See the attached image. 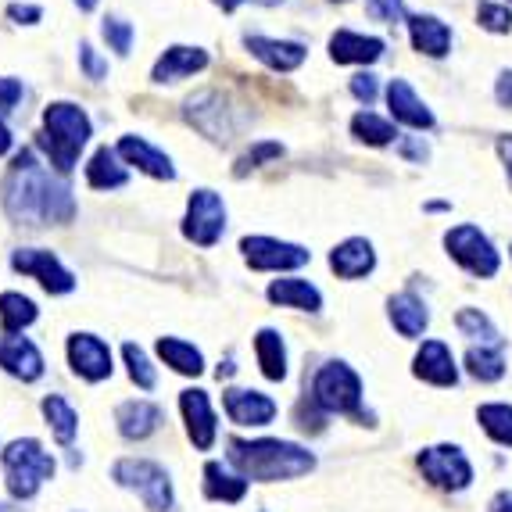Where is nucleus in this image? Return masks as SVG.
Returning <instances> with one entry per match:
<instances>
[{"mask_svg":"<svg viewBox=\"0 0 512 512\" xmlns=\"http://www.w3.org/2000/svg\"><path fill=\"white\" fill-rule=\"evenodd\" d=\"M0 201H4V212H8L11 222L33 226V230L61 226V222H72V215H76L72 187L36 158L33 147L15 154L8 176L0 183Z\"/></svg>","mask_w":512,"mask_h":512,"instance_id":"f257e3e1","label":"nucleus"},{"mask_svg":"<svg viewBox=\"0 0 512 512\" xmlns=\"http://www.w3.org/2000/svg\"><path fill=\"white\" fill-rule=\"evenodd\" d=\"M226 448H230L226 462H230L233 470L244 480H258V484L294 480L316 470V455L294 441H280V437H258V441L230 437Z\"/></svg>","mask_w":512,"mask_h":512,"instance_id":"f03ea898","label":"nucleus"},{"mask_svg":"<svg viewBox=\"0 0 512 512\" xmlns=\"http://www.w3.org/2000/svg\"><path fill=\"white\" fill-rule=\"evenodd\" d=\"M94 137V122L86 108L72 101H51L43 108V129L36 133V151L51 162L58 176H69L79 165V154Z\"/></svg>","mask_w":512,"mask_h":512,"instance_id":"7ed1b4c3","label":"nucleus"},{"mask_svg":"<svg viewBox=\"0 0 512 512\" xmlns=\"http://www.w3.org/2000/svg\"><path fill=\"white\" fill-rule=\"evenodd\" d=\"M308 398L326 412V416H351V419H373L362 412V380L348 362L333 359L316 369Z\"/></svg>","mask_w":512,"mask_h":512,"instance_id":"20e7f679","label":"nucleus"},{"mask_svg":"<svg viewBox=\"0 0 512 512\" xmlns=\"http://www.w3.org/2000/svg\"><path fill=\"white\" fill-rule=\"evenodd\" d=\"M0 466H4V477H8L11 498H18V502H29L54 477V455L43 452V444L33 441V437L11 441L0 452Z\"/></svg>","mask_w":512,"mask_h":512,"instance_id":"39448f33","label":"nucleus"},{"mask_svg":"<svg viewBox=\"0 0 512 512\" xmlns=\"http://www.w3.org/2000/svg\"><path fill=\"white\" fill-rule=\"evenodd\" d=\"M183 115H187L190 126L201 129L208 140H215V144H230V140L240 133V126H244V119H237L233 104L226 101L219 90H201V94L187 97Z\"/></svg>","mask_w":512,"mask_h":512,"instance_id":"423d86ee","label":"nucleus"},{"mask_svg":"<svg viewBox=\"0 0 512 512\" xmlns=\"http://www.w3.org/2000/svg\"><path fill=\"white\" fill-rule=\"evenodd\" d=\"M115 484L129 487L144 498V505L151 512H169L172 509V480L169 473L151 459H119L111 470Z\"/></svg>","mask_w":512,"mask_h":512,"instance_id":"0eeeda50","label":"nucleus"},{"mask_svg":"<svg viewBox=\"0 0 512 512\" xmlns=\"http://www.w3.org/2000/svg\"><path fill=\"white\" fill-rule=\"evenodd\" d=\"M222 233H226V201L208 187L194 190L183 215V237L197 248H215Z\"/></svg>","mask_w":512,"mask_h":512,"instance_id":"6e6552de","label":"nucleus"},{"mask_svg":"<svg viewBox=\"0 0 512 512\" xmlns=\"http://www.w3.org/2000/svg\"><path fill=\"white\" fill-rule=\"evenodd\" d=\"M419 473L430 480L441 491H466L473 484V466L470 459L462 455L459 444H434V448H423L416 455Z\"/></svg>","mask_w":512,"mask_h":512,"instance_id":"1a4fd4ad","label":"nucleus"},{"mask_svg":"<svg viewBox=\"0 0 512 512\" xmlns=\"http://www.w3.org/2000/svg\"><path fill=\"white\" fill-rule=\"evenodd\" d=\"M444 248H448V255H452L466 273L480 276V280L498 273L495 244H491V240L480 233V226H473V222H462V226L444 233Z\"/></svg>","mask_w":512,"mask_h":512,"instance_id":"9d476101","label":"nucleus"},{"mask_svg":"<svg viewBox=\"0 0 512 512\" xmlns=\"http://www.w3.org/2000/svg\"><path fill=\"white\" fill-rule=\"evenodd\" d=\"M240 251H244V262L258 273H291V269L308 265V258H312V251H305L301 244L276 237H244Z\"/></svg>","mask_w":512,"mask_h":512,"instance_id":"9b49d317","label":"nucleus"},{"mask_svg":"<svg viewBox=\"0 0 512 512\" xmlns=\"http://www.w3.org/2000/svg\"><path fill=\"white\" fill-rule=\"evenodd\" d=\"M11 269L22 276H33L47 294H72L76 276L61 265V258L47 248H18L11 251Z\"/></svg>","mask_w":512,"mask_h":512,"instance_id":"f8f14e48","label":"nucleus"},{"mask_svg":"<svg viewBox=\"0 0 512 512\" xmlns=\"http://www.w3.org/2000/svg\"><path fill=\"white\" fill-rule=\"evenodd\" d=\"M69 366L79 380L86 384H101L111 376V348L97 337V333H72L69 337Z\"/></svg>","mask_w":512,"mask_h":512,"instance_id":"ddd939ff","label":"nucleus"},{"mask_svg":"<svg viewBox=\"0 0 512 512\" xmlns=\"http://www.w3.org/2000/svg\"><path fill=\"white\" fill-rule=\"evenodd\" d=\"M180 412H183V423H187V434L194 441L197 452H208L219 437V419H215L212 409V398H208L201 387H190V391L180 394Z\"/></svg>","mask_w":512,"mask_h":512,"instance_id":"4468645a","label":"nucleus"},{"mask_svg":"<svg viewBox=\"0 0 512 512\" xmlns=\"http://www.w3.org/2000/svg\"><path fill=\"white\" fill-rule=\"evenodd\" d=\"M0 369L11 373L15 380H22V384H33V380H40L47 366H43L40 348H36L29 337H22V333H4V337H0Z\"/></svg>","mask_w":512,"mask_h":512,"instance_id":"2eb2a0df","label":"nucleus"},{"mask_svg":"<svg viewBox=\"0 0 512 512\" xmlns=\"http://www.w3.org/2000/svg\"><path fill=\"white\" fill-rule=\"evenodd\" d=\"M222 409L226 416L237 423V427H269L276 419V402L262 391H240V387H230L222 391Z\"/></svg>","mask_w":512,"mask_h":512,"instance_id":"dca6fc26","label":"nucleus"},{"mask_svg":"<svg viewBox=\"0 0 512 512\" xmlns=\"http://www.w3.org/2000/svg\"><path fill=\"white\" fill-rule=\"evenodd\" d=\"M244 47H248V54L255 61H262L265 69H273V72H294L305 65L308 51H305V43L298 40H276V36H244Z\"/></svg>","mask_w":512,"mask_h":512,"instance_id":"f3484780","label":"nucleus"},{"mask_svg":"<svg viewBox=\"0 0 512 512\" xmlns=\"http://www.w3.org/2000/svg\"><path fill=\"white\" fill-rule=\"evenodd\" d=\"M119 158L126 165H133L137 172H144V176H151V180H176V165H172V158L162 151V147H154L151 140L144 137H122L119 140Z\"/></svg>","mask_w":512,"mask_h":512,"instance_id":"a211bd4d","label":"nucleus"},{"mask_svg":"<svg viewBox=\"0 0 512 512\" xmlns=\"http://www.w3.org/2000/svg\"><path fill=\"white\" fill-rule=\"evenodd\" d=\"M412 373L419 380H427L434 387H455L459 384V369H455V355L444 341H423V348L412 359Z\"/></svg>","mask_w":512,"mask_h":512,"instance_id":"6ab92c4d","label":"nucleus"},{"mask_svg":"<svg viewBox=\"0 0 512 512\" xmlns=\"http://www.w3.org/2000/svg\"><path fill=\"white\" fill-rule=\"evenodd\" d=\"M208 69V51L205 47H187V43H176L169 51H162V58L154 61L151 79L154 83H180V79H190L197 72Z\"/></svg>","mask_w":512,"mask_h":512,"instance_id":"aec40b11","label":"nucleus"},{"mask_svg":"<svg viewBox=\"0 0 512 512\" xmlns=\"http://www.w3.org/2000/svg\"><path fill=\"white\" fill-rule=\"evenodd\" d=\"M330 58L337 65H373L384 58V40L366 33H351V29H337L330 36Z\"/></svg>","mask_w":512,"mask_h":512,"instance_id":"412c9836","label":"nucleus"},{"mask_svg":"<svg viewBox=\"0 0 512 512\" xmlns=\"http://www.w3.org/2000/svg\"><path fill=\"white\" fill-rule=\"evenodd\" d=\"M330 269L341 280H362L376 269V251L366 237H348L330 251Z\"/></svg>","mask_w":512,"mask_h":512,"instance_id":"4be33fe9","label":"nucleus"},{"mask_svg":"<svg viewBox=\"0 0 512 512\" xmlns=\"http://www.w3.org/2000/svg\"><path fill=\"white\" fill-rule=\"evenodd\" d=\"M387 108H391V119L402 122V126H412V129H434V115L419 94L412 90L405 79H391L387 86Z\"/></svg>","mask_w":512,"mask_h":512,"instance_id":"5701e85b","label":"nucleus"},{"mask_svg":"<svg viewBox=\"0 0 512 512\" xmlns=\"http://www.w3.org/2000/svg\"><path fill=\"white\" fill-rule=\"evenodd\" d=\"M162 419H165V412L154 402H147V398L122 402L119 409H115V427H119V434L126 437V441H144V437H151L154 430L162 427Z\"/></svg>","mask_w":512,"mask_h":512,"instance_id":"b1692460","label":"nucleus"},{"mask_svg":"<svg viewBox=\"0 0 512 512\" xmlns=\"http://www.w3.org/2000/svg\"><path fill=\"white\" fill-rule=\"evenodd\" d=\"M265 298L280 308H298V312H319L323 308V294L316 283L301 280V276H283V280L269 283Z\"/></svg>","mask_w":512,"mask_h":512,"instance_id":"393cba45","label":"nucleus"},{"mask_svg":"<svg viewBox=\"0 0 512 512\" xmlns=\"http://www.w3.org/2000/svg\"><path fill=\"white\" fill-rule=\"evenodd\" d=\"M409 40L419 54L427 58H444L452 47V29L434 15H409Z\"/></svg>","mask_w":512,"mask_h":512,"instance_id":"a878e982","label":"nucleus"},{"mask_svg":"<svg viewBox=\"0 0 512 512\" xmlns=\"http://www.w3.org/2000/svg\"><path fill=\"white\" fill-rule=\"evenodd\" d=\"M86 183L94 190H119L129 183V169L115 147H97L94 158L86 162Z\"/></svg>","mask_w":512,"mask_h":512,"instance_id":"bb28decb","label":"nucleus"},{"mask_svg":"<svg viewBox=\"0 0 512 512\" xmlns=\"http://www.w3.org/2000/svg\"><path fill=\"white\" fill-rule=\"evenodd\" d=\"M387 316H391L394 330L402 333V337H409V341H416L419 333L427 330V323H430L427 305H423L412 291L394 294V298L387 301Z\"/></svg>","mask_w":512,"mask_h":512,"instance_id":"cd10ccee","label":"nucleus"},{"mask_svg":"<svg viewBox=\"0 0 512 512\" xmlns=\"http://www.w3.org/2000/svg\"><path fill=\"white\" fill-rule=\"evenodd\" d=\"M255 355L265 380H273V384L287 380V344H283V337L273 326H265V330L255 333Z\"/></svg>","mask_w":512,"mask_h":512,"instance_id":"c85d7f7f","label":"nucleus"},{"mask_svg":"<svg viewBox=\"0 0 512 512\" xmlns=\"http://www.w3.org/2000/svg\"><path fill=\"white\" fill-rule=\"evenodd\" d=\"M205 495L212 502H240L248 495V480L233 470L230 462H208L205 466Z\"/></svg>","mask_w":512,"mask_h":512,"instance_id":"c756f323","label":"nucleus"},{"mask_svg":"<svg viewBox=\"0 0 512 512\" xmlns=\"http://www.w3.org/2000/svg\"><path fill=\"white\" fill-rule=\"evenodd\" d=\"M158 359L180 376H201L205 373V355L183 337H158Z\"/></svg>","mask_w":512,"mask_h":512,"instance_id":"7c9ffc66","label":"nucleus"},{"mask_svg":"<svg viewBox=\"0 0 512 512\" xmlns=\"http://www.w3.org/2000/svg\"><path fill=\"white\" fill-rule=\"evenodd\" d=\"M36 316H40V308H36L33 298H26V294H18V291L0 294V326H4V333L29 330V326L36 323Z\"/></svg>","mask_w":512,"mask_h":512,"instance_id":"2f4dec72","label":"nucleus"},{"mask_svg":"<svg viewBox=\"0 0 512 512\" xmlns=\"http://www.w3.org/2000/svg\"><path fill=\"white\" fill-rule=\"evenodd\" d=\"M43 416H47V427L54 430V437H58V444H72L79 434V416L76 409H72L61 394H47L43 398Z\"/></svg>","mask_w":512,"mask_h":512,"instance_id":"473e14b6","label":"nucleus"},{"mask_svg":"<svg viewBox=\"0 0 512 512\" xmlns=\"http://www.w3.org/2000/svg\"><path fill=\"white\" fill-rule=\"evenodd\" d=\"M351 137L369 147H387L398 137V129H394L391 119H380L376 111H359V115L351 119Z\"/></svg>","mask_w":512,"mask_h":512,"instance_id":"72a5a7b5","label":"nucleus"},{"mask_svg":"<svg viewBox=\"0 0 512 512\" xmlns=\"http://www.w3.org/2000/svg\"><path fill=\"white\" fill-rule=\"evenodd\" d=\"M466 373L477 376L480 384H495V380H502V376H505L502 348H487V344L470 348V351H466Z\"/></svg>","mask_w":512,"mask_h":512,"instance_id":"f704fd0d","label":"nucleus"},{"mask_svg":"<svg viewBox=\"0 0 512 512\" xmlns=\"http://www.w3.org/2000/svg\"><path fill=\"white\" fill-rule=\"evenodd\" d=\"M455 326H459L462 337H470V341H480V344H487V348H505V341L498 337L495 323H491L480 308H459Z\"/></svg>","mask_w":512,"mask_h":512,"instance_id":"c9c22d12","label":"nucleus"},{"mask_svg":"<svg viewBox=\"0 0 512 512\" xmlns=\"http://www.w3.org/2000/svg\"><path fill=\"white\" fill-rule=\"evenodd\" d=\"M477 419H480V427H484V434L491 437V441L512 448V405H502V402L480 405Z\"/></svg>","mask_w":512,"mask_h":512,"instance_id":"e433bc0d","label":"nucleus"},{"mask_svg":"<svg viewBox=\"0 0 512 512\" xmlns=\"http://www.w3.org/2000/svg\"><path fill=\"white\" fill-rule=\"evenodd\" d=\"M276 158H283L280 140H258V144H251L248 151L237 158V165H233V176H237V180H244L248 172L262 169L265 162H276Z\"/></svg>","mask_w":512,"mask_h":512,"instance_id":"4c0bfd02","label":"nucleus"},{"mask_svg":"<svg viewBox=\"0 0 512 512\" xmlns=\"http://www.w3.org/2000/svg\"><path fill=\"white\" fill-rule=\"evenodd\" d=\"M122 359H126V369H129V380L140 387V391H154L158 384V373H154L151 359H147V351L140 344H122Z\"/></svg>","mask_w":512,"mask_h":512,"instance_id":"58836bf2","label":"nucleus"},{"mask_svg":"<svg viewBox=\"0 0 512 512\" xmlns=\"http://www.w3.org/2000/svg\"><path fill=\"white\" fill-rule=\"evenodd\" d=\"M101 36H104V43H108L111 51L119 54V58H126L129 54V47H133V36H137V29L129 26L126 18H104V26H101Z\"/></svg>","mask_w":512,"mask_h":512,"instance_id":"ea45409f","label":"nucleus"},{"mask_svg":"<svg viewBox=\"0 0 512 512\" xmlns=\"http://www.w3.org/2000/svg\"><path fill=\"white\" fill-rule=\"evenodd\" d=\"M477 22L487 29V33H509V29H512V11L502 8V4H480Z\"/></svg>","mask_w":512,"mask_h":512,"instance_id":"a19ab883","label":"nucleus"},{"mask_svg":"<svg viewBox=\"0 0 512 512\" xmlns=\"http://www.w3.org/2000/svg\"><path fill=\"white\" fill-rule=\"evenodd\" d=\"M79 69H83L86 79H94V83H101L104 76H108V61L101 58V54L90 47V43H79Z\"/></svg>","mask_w":512,"mask_h":512,"instance_id":"79ce46f5","label":"nucleus"},{"mask_svg":"<svg viewBox=\"0 0 512 512\" xmlns=\"http://www.w3.org/2000/svg\"><path fill=\"white\" fill-rule=\"evenodd\" d=\"M22 97H26V86H22V79L0 76V115H11V111L22 104Z\"/></svg>","mask_w":512,"mask_h":512,"instance_id":"37998d69","label":"nucleus"},{"mask_svg":"<svg viewBox=\"0 0 512 512\" xmlns=\"http://www.w3.org/2000/svg\"><path fill=\"white\" fill-rule=\"evenodd\" d=\"M376 94H380V83H376L373 72H359V76H351V97L362 104H373Z\"/></svg>","mask_w":512,"mask_h":512,"instance_id":"c03bdc74","label":"nucleus"},{"mask_svg":"<svg viewBox=\"0 0 512 512\" xmlns=\"http://www.w3.org/2000/svg\"><path fill=\"white\" fill-rule=\"evenodd\" d=\"M366 11H369V18H376V22H398L402 18V0H366Z\"/></svg>","mask_w":512,"mask_h":512,"instance_id":"a18cd8bd","label":"nucleus"},{"mask_svg":"<svg viewBox=\"0 0 512 512\" xmlns=\"http://www.w3.org/2000/svg\"><path fill=\"white\" fill-rule=\"evenodd\" d=\"M8 18L15 26H36L43 18V8L40 4H8Z\"/></svg>","mask_w":512,"mask_h":512,"instance_id":"49530a36","label":"nucleus"},{"mask_svg":"<svg viewBox=\"0 0 512 512\" xmlns=\"http://www.w3.org/2000/svg\"><path fill=\"white\" fill-rule=\"evenodd\" d=\"M398 151H402V158H409V162H427V144H423V137H405L402 144H398Z\"/></svg>","mask_w":512,"mask_h":512,"instance_id":"de8ad7c7","label":"nucleus"},{"mask_svg":"<svg viewBox=\"0 0 512 512\" xmlns=\"http://www.w3.org/2000/svg\"><path fill=\"white\" fill-rule=\"evenodd\" d=\"M498 104H502V108H512V72H502V76H498Z\"/></svg>","mask_w":512,"mask_h":512,"instance_id":"09e8293b","label":"nucleus"},{"mask_svg":"<svg viewBox=\"0 0 512 512\" xmlns=\"http://www.w3.org/2000/svg\"><path fill=\"white\" fill-rule=\"evenodd\" d=\"M498 154H502L505 176H509V187H512V137H498Z\"/></svg>","mask_w":512,"mask_h":512,"instance_id":"8fccbe9b","label":"nucleus"},{"mask_svg":"<svg viewBox=\"0 0 512 512\" xmlns=\"http://www.w3.org/2000/svg\"><path fill=\"white\" fill-rule=\"evenodd\" d=\"M487 512H512V491H498L487 505Z\"/></svg>","mask_w":512,"mask_h":512,"instance_id":"3c124183","label":"nucleus"},{"mask_svg":"<svg viewBox=\"0 0 512 512\" xmlns=\"http://www.w3.org/2000/svg\"><path fill=\"white\" fill-rule=\"evenodd\" d=\"M11 147H15V137H11V129H8V122L0 119V158H4V154L11 151Z\"/></svg>","mask_w":512,"mask_h":512,"instance_id":"603ef678","label":"nucleus"},{"mask_svg":"<svg viewBox=\"0 0 512 512\" xmlns=\"http://www.w3.org/2000/svg\"><path fill=\"white\" fill-rule=\"evenodd\" d=\"M212 4H215V8H222V11H237L244 0H212Z\"/></svg>","mask_w":512,"mask_h":512,"instance_id":"864d4df0","label":"nucleus"},{"mask_svg":"<svg viewBox=\"0 0 512 512\" xmlns=\"http://www.w3.org/2000/svg\"><path fill=\"white\" fill-rule=\"evenodd\" d=\"M233 373H237V366H233V359H226L219 366V380H222V376H233Z\"/></svg>","mask_w":512,"mask_h":512,"instance_id":"5fc2aeb1","label":"nucleus"},{"mask_svg":"<svg viewBox=\"0 0 512 512\" xmlns=\"http://www.w3.org/2000/svg\"><path fill=\"white\" fill-rule=\"evenodd\" d=\"M79 4V11H94L97 8V0H76Z\"/></svg>","mask_w":512,"mask_h":512,"instance_id":"6e6d98bb","label":"nucleus"}]
</instances>
